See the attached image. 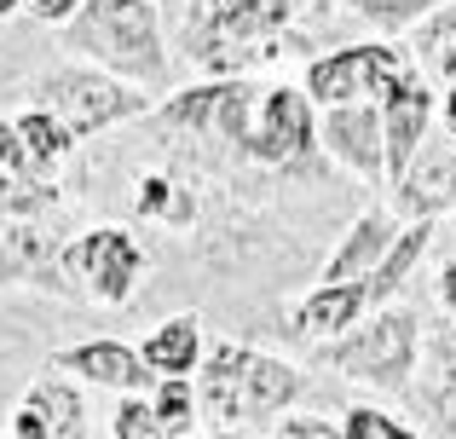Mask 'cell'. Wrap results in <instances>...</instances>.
<instances>
[{"mask_svg": "<svg viewBox=\"0 0 456 439\" xmlns=\"http://www.w3.org/2000/svg\"><path fill=\"white\" fill-rule=\"evenodd\" d=\"M58 370H76L99 387H122V394H145L151 387L145 359L134 347H122V341H81V347L58 353Z\"/></svg>", "mask_w": 456, "mask_h": 439, "instance_id": "obj_13", "label": "cell"}, {"mask_svg": "<svg viewBox=\"0 0 456 439\" xmlns=\"http://www.w3.org/2000/svg\"><path fill=\"white\" fill-rule=\"evenodd\" d=\"M23 6V0H0V18H6V12H18Z\"/></svg>", "mask_w": 456, "mask_h": 439, "instance_id": "obj_34", "label": "cell"}, {"mask_svg": "<svg viewBox=\"0 0 456 439\" xmlns=\"http://www.w3.org/2000/svg\"><path fill=\"white\" fill-rule=\"evenodd\" d=\"M445 127H451V134H456V87L445 93Z\"/></svg>", "mask_w": 456, "mask_h": 439, "instance_id": "obj_33", "label": "cell"}, {"mask_svg": "<svg viewBox=\"0 0 456 439\" xmlns=\"http://www.w3.org/2000/svg\"><path fill=\"white\" fill-rule=\"evenodd\" d=\"M445 0H353L358 18L381 23V29H399V23H416V18H434Z\"/></svg>", "mask_w": 456, "mask_h": 439, "instance_id": "obj_21", "label": "cell"}, {"mask_svg": "<svg viewBox=\"0 0 456 439\" xmlns=\"http://www.w3.org/2000/svg\"><path fill=\"white\" fill-rule=\"evenodd\" d=\"M393 243H399V225L381 215V208L358 215L353 232H346V243L335 248L330 266H323V283H370V278H376V266L387 260Z\"/></svg>", "mask_w": 456, "mask_h": 439, "instance_id": "obj_12", "label": "cell"}, {"mask_svg": "<svg viewBox=\"0 0 456 439\" xmlns=\"http://www.w3.org/2000/svg\"><path fill=\"white\" fill-rule=\"evenodd\" d=\"M151 411H156V422H162V434L191 428V382H162Z\"/></svg>", "mask_w": 456, "mask_h": 439, "instance_id": "obj_24", "label": "cell"}, {"mask_svg": "<svg viewBox=\"0 0 456 439\" xmlns=\"http://www.w3.org/2000/svg\"><path fill=\"white\" fill-rule=\"evenodd\" d=\"M364 306H370V289H364V283H323V289L301 306L295 329H301V336L335 341L346 324H358V318H364Z\"/></svg>", "mask_w": 456, "mask_h": 439, "instance_id": "obj_15", "label": "cell"}, {"mask_svg": "<svg viewBox=\"0 0 456 439\" xmlns=\"http://www.w3.org/2000/svg\"><path fill=\"white\" fill-rule=\"evenodd\" d=\"M312 139H318L312 99L295 93V87H272L266 99H260V116H255V127H248L243 150L255 162H301L312 150Z\"/></svg>", "mask_w": 456, "mask_h": 439, "instance_id": "obj_8", "label": "cell"}, {"mask_svg": "<svg viewBox=\"0 0 456 439\" xmlns=\"http://www.w3.org/2000/svg\"><path fill=\"white\" fill-rule=\"evenodd\" d=\"M301 0H208L202 12V29H197V58L208 69H237V58L225 46H243V41H266L289 23V12Z\"/></svg>", "mask_w": 456, "mask_h": 439, "instance_id": "obj_7", "label": "cell"}, {"mask_svg": "<svg viewBox=\"0 0 456 439\" xmlns=\"http://www.w3.org/2000/svg\"><path fill=\"white\" fill-rule=\"evenodd\" d=\"M214 439H237V434H214Z\"/></svg>", "mask_w": 456, "mask_h": 439, "instance_id": "obj_35", "label": "cell"}, {"mask_svg": "<svg viewBox=\"0 0 456 439\" xmlns=\"http://www.w3.org/2000/svg\"><path fill=\"white\" fill-rule=\"evenodd\" d=\"M456 46V0H445V6L434 12V18H422V35H416V58H445Z\"/></svg>", "mask_w": 456, "mask_h": 439, "instance_id": "obj_23", "label": "cell"}, {"mask_svg": "<svg viewBox=\"0 0 456 439\" xmlns=\"http://www.w3.org/2000/svg\"><path fill=\"white\" fill-rule=\"evenodd\" d=\"M64 266V248L41 232L35 220H0V278H29V283H53L58 295H69V283L58 278Z\"/></svg>", "mask_w": 456, "mask_h": 439, "instance_id": "obj_11", "label": "cell"}, {"mask_svg": "<svg viewBox=\"0 0 456 439\" xmlns=\"http://www.w3.org/2000/svg\"><path fill=\"white\" fill-rule=\"evenodd\" d=\"M116 439H162V422L139 394H127L122 411H116Z\"/></svg>", "mask_w": 456, "mask_h": 439, "instance_id": "obj_25", "label": "cell"}, {"mask_svg": "<svg viewBox=\"0 0 456 439\" xmlns=\"http://www.w3.org/2000/svg\"><path fill=\"white\" fill-rule=\"evenodd\" d=\"M411 69L416 64L399 46H341V53H330V58H312L306 99H318L323 110H330V104H358V99L387 104Z\"/></svg>", "mask_w": 456, "mask_h": 439, "instance_id": "obj_5", "label": "cell"}, {"mask_svg": "<svg viewBox=\"0 0 456 439\" xmlns=\"http://www.w3.org/2000/svg\"><path fill=\"white\" fill-rule=\"evenodd\" d=\"M318 139L330 145L335 162H346L364 180H381L387 174V139H381V110L376 104H330Z\"/></svg>", "mask_w": 456, "mask_h": 439, "instance_id": "obj_10", "label": "cell"}, {"mask_svg": "<svg viewBox=\"0 0 456 439\" xmlns=\"http://www.w3.org/2000/svg\"><path fill=\"white\" fill-rule=\"evenodd\" d=\"M0 174H12V180H41V174H35V162H29V150H23V139H18V127H12V122H0Z\"/></svg>", "mask_w": 456, "mask_h": 439, "instance_id": "obj_26", "label": "cell"}, {"mask_svg": "<svg viewBox=\"0 0 456 439\" xmlns=\"http://www.w3.org/2000/svg\"><path fill=\"white\" fill-rule=\"evenodd\" d=\"M145 370L162 382H191V370H202V341H197V318H167L145 336Z\"/></svg>", "mask_w": 456, "mask_h": 439, "instance_id": "obj_14", "label": "cell"}, {"mask_svg": "<svg viewBox=\"0 0 456 439\" xmlns=\"http://www.w3.org/2000/svg\"><path fill=\"white\" fill-rule=\"evenodd\" d=\"M428 243H434V220L422 215V220H416V225H404V232H399V243L387 248V260H381V266H376V278L364 283V289H370V301H387V295L399 289V283L411 278L416 266H422Z\"/></svg>", "mask_w": 456, "mask_h": 439, "instance_id": "obj_17", "label": "cell"}, {"mask_svg": "<svg viewBox=\"0 0 456 439\" xmlns=\"http://www.w3.org/2000/svg\"><path fill=\"white\" fill-rule=\"evenodd\" d=\"M278 439H341V434H335L330 422H318V417H289Z\"/></svg>", "mask_w": 456, "mask_h": 439, "instance_id": "obj_28", "label": "cell"}, {"mask_svg": "<svg viewBox=\"0 0 456 439\" xmlns=\"http://www.w3.org/2000/svg\"><path fill=\"white\" fill-rule=\"evenodd\" d=\"M220 99H225V81H202V87H185V93H174V99L162 104V122L167 127H191V134H214V110H220Z\"/></svg>", "mask_w": 456, "mask_h": 439, "instance_id": "obj_19", "label": "cell"}, {"mask_svg": "<svg viewBox=\"0 0 456 439\" xmlns=\"http://www.w3.org/2000/svg\"><path fill=\"white\" fill-rule=\"evenodd\" d=\"M174 197H179V185L174 180H162V174H151V180H139V215H174Z\"/></svg>", "mask_w": 456, "mask_h": 439, "instance_id": "obj_27", "label": "cell"}, {"mask_svg": "<svg viewBox=\"0 0 456 439\" xmlns=\"http://www.w3.org/2000/svg\"><path fill=\"white\" fill-rule=\"evenodd\" d=\"M434 64H439V76H445V87H456V46H451L445 58H434Z\"/></svg>", "mask_w": 456, "mask_h": 439, "instance_id": "obj_32", "label": "cell"}, {"mask_svg": "<svg viewBox=\"0 0 456 439\" xmlns=\"http://www.w3.org/2000/svg\"><path fill=\"white\" fill-rule=\"evenodd\" d=\"M35 110H46L69 139H87L110 122H127V116L145 110V93L122 87V81L99 76V69H53V76L35 87Z\"/></svg>", "mask_w": 456, "mask_h": 439, "instance_id": "obj_3", "label": "cell"}, {"mask_svg": "<svg viewBox=\"0 0 456 439\" xmlns=\"http://www.w3.org/2000/svg\"><path fill=\"white\" fill-rule=\"evenodd\" d=\"M23 6H29L41 23H58V18H69V12H76V0H23Z\"/></svg>", "mask_w": 456, "mask_h": 439, "instance_id": "obj_29", "label": "cell"}, {"mask_svg": "<svg viewBox=\"0 0 456 439\" xmlns=\"http://www.w3.org/2000/svg\"><path fill=\"white\" fill-rule=\"evenodd\" d=\"M197 399L214 422L278 417V411H289L295 399H301V370L283 364V359H266V353H255V347L225 341V347H214L208 364H202Z\"/></svg>", "mask_w": 456, "mask_h": 439, "instance_id": "obj_1", "label": "cell"}, {"mask_svg": "<svg viewBox=\"0 0 456 439\" xmlns=\"http://www.w3.org/2000/svg\"><path fill=\"white\" fill-rule=\"evenodd\" d=\"M18 439H46V428H41V417H35L29 405L18 411Z\"/></svg>", "mask_w": 456, "mask_h": 439, "instance_id": "obj_30", "label": "cell"}, {"mask_svg": "<svg viewBox=\"0 0 456 439\" xmlns=\"http://www.w3.org/2000/svg\"><path fill=\"white\" fill-rule=\"evenodd\" d=\"M64 266L76 272V278H87L93 301L122 306V301H134L139 278H145V248H139L134 232H122V225H99V232H87L81 243L64 248Z\"/></svg>", "mask_w": 456, "mask_h": 439, "instance_id": "obj_6", "label": "cell"}, {"mask_svg": "<svg viewBox=\"0 0 456 439\" xmlns=\"http://www.w3.org/2000/svg\"><path fill=\"white\" fill-rule=\"evenodd\" d=\"M428 122H434V93H428L422 69H411L399 81V93L381 104V139H387V180L393 185L411 180L416 157H422V139H428Z\"/></svg>", "mask_w": 456, "mask_h": 439, "instance_id": "obj_9", "label": "cell"}, {"mask_svg": "<svg viewBox=\"0 0 456 439\" xmlns=\"http://www.w3.org/2000/svg\"><path fill=\"white\" fill-rule=\"evenodd\" d=\"M416 313H376L364 329L341 341H323V364L353 382H376V387H404V376L416 370Z\"/></svg>", "mask_w": 456, "mask_h": 439, "instance_id": "obj_4", "label": "cell"}, {"mask_svg": "<svg viewBox=\"0 0 456 439\" xmlns=\"http://www.w3.org/2000/svg\"><path fill=\"white\" fill-rule=\"evenodd\" d=\"M12 127H18V139H23V150H29V162H35V174H41V180L53 174V162L64 157L69 145H76V139H69L64 127H58L53 116H46V110H29V116H18Z\"/></svg>", "mask_w": 456, "mask_h": 439, "instance_id": "obj_18", "label": "cell"}, {"mask_svg": "<svg viewBox=\"0 0 456 439\" xmlns=\"http://www.w3.org/2000/svg\"><path fill=\"white\" fill-rule=\"evenodd\" d=\"M439 301H445V313L456 318V260L445 266V278H439Z\"/></svg>", "mask_w": 456, "mask_h": 439, "instance_id": "obj_31", "label": "cell"}, {"mask_svg": "<svg viewBox=\"0 0 456 439\" xmlns=\"http://www.w3.org/2000/svg\"><path fill=\"white\" fill-rule=\"evenodd\" d=\"M69 46L134 81H151V87H162V76H167L162 29H156L151 0H87L81 18L69 23Z\"/></svg>", "mask_w": 456, "mask_h": 439, "instance_id": "obj_2", "label": "cell"}, {"mask_svg": "<svg viewBox=\"0 0 456 439\" xmlns=\"http://www.w3.org/2000/svg\"><path fill=\"white\" fill-rule=\"evenodd\" d=\"M23 405L41 417L46 439H87V411H81V394L64 382V376H41Z\"/></svg>", "mask_w": 456, "mask_h": 439, "instance_id": "obj_16", "label": "cell"}, {"mask_svg": "<svg viewBox=\"0 0 456 439\" xmlns=\"http://www.w3.org/2000/svg\"><path fill=\"white\" fill-rule=\"evenodd\" d=\"M53 203H58L53 180H12V174H0V220H35Z\"/></svg>", "mask_w": 456, "mask_h": 439, "instance_id": "obj_20", "label": "cell"}, {"mask_svg": "<svg viewBox=\"0 0 456 439\" xmlns=\"http://www.w3.org/2000/svg\"><path fill=\"white\" fill-rule=\"evenodd\" d=\"M341 439H416L404 428L399 417H387V411H370V405H353L341 422Z\"/></svg>", "mask_w": 456, "mask_h": 439, "instance_id": "obj_22", "label": "cell"}]
</instances>
